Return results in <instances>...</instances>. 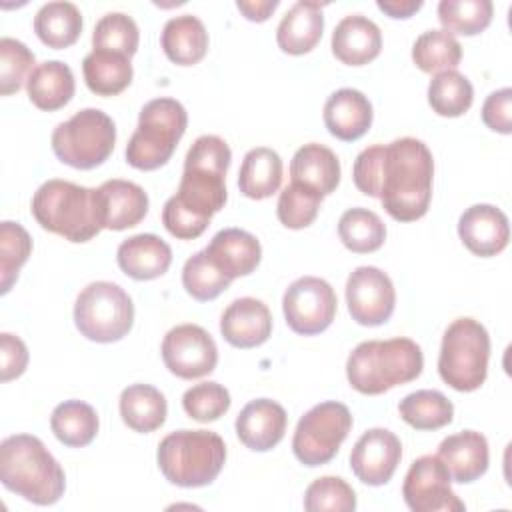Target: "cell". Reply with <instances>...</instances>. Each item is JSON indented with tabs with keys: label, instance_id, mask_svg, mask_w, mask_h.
Returning <instances> with one entry per match:
<instances>
[{
	"label": "cell",
	"instance_id": "1",
	"mask_svg": "<svg viewBox=\"0 0 512 512\" xmlns=\"http://www.w3.org/2000/svg\"><path fill=\"white\" fill-rule=\"evenodd\" d=\"M432 176V152L412 136L364 148L352 168L356 188L378 198L382 208L398 222H412L428 212Z\"/></svg>",
	"mask_w": 512,
	"mask_h": 512
},
{
	"label": "cell",
	"instance_id": "2",
	"mask_svg": "<svg viewBox=\"0 0 512 512\" xmlns=\"http://www.w3.org/2000/svg\"><path fill=\"white\" fill-rule=\"evenodd\" d=\"M230 160V146L214 134L198 136L188 148L178 190L162 208V224L174 238L202 236L212 216L224 208Z\"/></svg>",
	"mask_w": 512,
	"mask_h": 512
},
{
	"label": "cell",
	"instance_id": "3",
	"mask_svg": "<svg viewBox=\"0 0 512 512\" xmlns=\"http://www.w3.org/2000/svg\"><path fill=\"white\" fill-rule=\"evenodd\" d=\"M0 480L38 506L56 504L66 488L62 466L32 434H12L0 442Z\"/></svg>",
	"mask_w": 512,
	"mask_h": 512
},
{
	"label": "cell",
	"instance_id": "4",
	"mask_svg": "<svg viewBox=\"0 0 512 512\" xmlns=\"http://www.w3.org/2000/svg\"><path fill=\"white\" fill-rule=\"evenodd\" d=\"M30 210L44 230L70 242H88L104 230L98 188L52 178L34 192Z\"/></svg>",
	"mask_w": 512,
	"mask_h": 512
},
{
	"label": "cell",
	"instance_id": "5",
	"mask_svg": "<svg viewBox=\"0 0 512 512\" xmlns=\"http://www.w3.org/2000/svg\"><path fill=\"white\" fill-rule=\"evenodd\" d=\"M424 368L422 348L410 338L360 342L346 360V376L360 394L376 396L412 382Z\"/></svg>",
	"mask_w": 512,
	"mask_h": 512
},
{
	"label": "cell",
	"instance_id": "6",
	"mask_svg": "<svg viewBox=\"0 0 512 512\" xmlns=\"http://www.w3.org/2000/svg\"><path fill=\"white\" fill-rule=\"evenodd\" d=\"M158 468L170 484L208 486L226 462L224 440L210 430H176L164 436L156 452Z\"/></svg>",
	"mask_w": 512,
	"mask_h": 512
},
{
	"label": "cell",
	"instance_id": "7",
	"mask_svg": "<svg viewBox=\"0 0 512 512\" xmlns=\"http://www.w3.org/2000/svg\"><path fill=\"white\" fill-rule=\"evenodd\" d=\"M188 126L186 108L174 98H154L146 102L138 116V126L126 144V162L138 170L164 166Z\"/></svg>",
	"mask_w": 512,
	"mask_h": 512
},
{
	"label": "cell",
	"instance_id": "8",
	"mask_svg": "<svg viewBox=\"0 0 512 512\" xmlns=\"http://www.w3.org/2000/svg\"><path fill=\"white\" fill-rule=\"evenodd\" d=\"M490 336L474 318H456L442 336L438 374L458 392L478 390L488 374Z\"/></svg>",
	"mask_w": 512,
	"mask_h": 512
},
{
	"label": "cell",
	"instance_id": "9",
	"mask_svg": "<svg viewBox=\"0 0 512 512\" xmlns=\"http://www.w3.org/2000/svg\"><path fill=\"white\" fill-rule=\"evenodd\" d=\"M52 150L56 158L76 170L100 166L114 150L116 126L112 118L98 108H84L52 132Z\"/></svg>",
	"mask_w": 512,
	"mask_h": 512
},
{
	"label": "cell",
	"instance_id": "10",
	"mask_svg": "<svg viewBox=\"0 0 512 512\" xmlns=\"http://www.w3.org/2000/svg\"><path fill=\"white\" fill-rule=\"evenodd\" d=\"M74 324L92 342L110 344L122 340L134 324L132 298L114 282H90L76 298Z\"/></svg>",
	"mask_w": 512,
	"mask_h": 512
},
{
	"label": "cell",
	"instance_id": "11",
	"mask_svg": "<svg viewBox=\"0 0 512 512\" xmlns=\"http://www.w3.org/2000/svg\"><path fill=\"white\" fill-rule=\"evenodd\" d=\"M352 428V414L342 402H320L312 406L296 424L292 452L304 466L330 462Z\"/></svg>",
	"mask_w": 512,
	"mask_h": 512
},
{
	"label": "cell",
	"instance_id": "12",
	"mask_svg": "<svg viewBox=\"0 0 512 512\" xmlns=\"http://www.w3.org/2000/svg\"><path fill=\"white\" fill-rule=\"evenodd\" d=\"M336 292L318 276H302L294 280L282 298L286 324L292 332L314 336L324 332L336 316Z\"/></svg>",
	"mask_w": 512,
	"mask_h": 512
},
{
	"label": "cell",
	"instance_id": "13",
	"mask_svg": "<svg viewBox=\"0 0 512 512\" xmlns=\"http://www.w3.org/2000/svg\"><path fill=\"white\" fill-rule=\"evenodd\" d=\"M450 482V472L438 456H420L406 472L404 502L414 512H462L464 502L452 492Z\"/></svg>",
	"mask_w": 512,
	"mask_h": 512
},
{
	"label": "cell",
	"instance_id": "14",
	"mask_svg": "<svg viewBox=\"0 0 512 512\" xmlns=\"http://www.w3.org/2000/svg\"><path fill=\"white\" fill-rule=\"evenodd\" d=\"M162 360L174 376L194 380L216 368L218 348L202 326L180 324L166 332L162 340Z\"/></svg>",
	"mask_w": 512,
	"mask_h": 512
},
{
	"label": "cell",
	"instance_id": "15",
	"mask_svg": "<svg viewBox=\"0 0 512 512\" xmlns=\"http://www.w3.org/2000/svg\"><path fill=\"white\" fill-rule=\"evenodd\" d=\"M346 304L358 324H384L396 306V290L390 276L376 266H358L346 280Z\"/></svg>",
	"mask_w": 512,
	"mask_h": 512
},
{
	"label": "cell",
	"instance_id": "16",
	"mask_svg": "<svg viewBox=\"0 0 512 512\" xmlns=\"http://www.w3.org/2000/svg\"><path fill=\"white\" fill-rule=\"evenodd\" d=\"M400 458V438L386 428H370L356 440L350 452V468L360 482L382 486L394 476Z\"/></svg>",
	"mask_w": 512,
	"mask_h": 512
},
{
	"label": "cell",
	"instance_id": "17",
	"mask_svg": "<svg viewBox=\"0 0 512 512\" xmlns=\"http://www.w3.org/2000/svg\"><path fill=\"white\" fill-rule=\"evenodd\" d=\"M458 236L472 254L482 258L496 256L510 240L508 218L492 204H474L462 212L458 220Z\"/></svg>",
	"mask_w": 512,
	"mask_h": 512
},
{
	"label": "cell",
	"instance_id": "18",
	"mask_svg": "<svg viewBox=\"0 0 512 512\" xmlns=\"http://www.w3.org/2000/svg\"><path fill=\"white\" fill-rule=\"evenodd\" d=\"M220 332L234 348H256L272 334V314L262 300L236 298L222 312Z\"/></svg>",
	"mask_w": 512,
	"mask_h": 512
},
{
	"label": "cell",
	"instance_id": "19",
	"mask_svg": "<svg viewBox=\"0 0 512 512\" xmlns=\"http://www.w3.org/2000/svg\"><path fill=\"white\" fill-rule=\"evenodd\" d=\"M286 424V410L278 402L258 398L248 402L236 416V434L246 448L266 452L284 438Z\"/></svg>",
	"mask_w": 512,
	"mask_h": 512
},
{
	"label": "cell",
	"instance_id": "20",
	"mask_svg": "<svg viewBox=\"0 0 512 512\" xmlns=\"http://www.w3.org/2000/svg\"><path fill=\"white\" fill-rule=\"evenodd\" d=\"M436 456L444 462L454 482L470 484L488 470V440L480 432L462 430L446 436Z\"/></svg>",
	"mask_w": 512,
	"mask_h": 512
},
{
	"label": "cell",
	"instance_id": "21",
	"mask_svg": "<svg viewBox=\"0 0 512 512\" xmlns=\"http://www.w3.org/2000/svg\"><path fill=\"white\" fill-rule=\"evenodd\" d=\"M322 116L332 136L354 142L370 130L374 112L370 100L360 90L340 88L328 96Z\"/></svg>",
	"mask_w": 512,
	"mask_h": 512
},
{
	"label": "cell",
	"instance_id": "22",
	"mask_svg": "<svg viewBox=\"0 0 512 512\" xmlns=\"http://www.w3.org/2000/svg\"><path fill=\"white\" fill-rule=\"evenodd\" d=\"M204 252L230 280L252 274L262 258L260 242L254 234L242 228H224L216 232Z\"/></svg>",
	"mask_w": 512,
	"mask_h": 512
},
{
	"label": "cell",
	"instance_id": "23",
	"mask_svg": "<svg viewBox=\"0 0 512 512\" xmlns=\"http://www.w3.org/2000/svg\"><path fill=\"white\" fill-rule=\"evenodd\" d=\"M380 50V28L362 14L344 16L332 32V54L348 66L368 64L380 54Z\"/></svg>",
	"mask_w": 512,
	"mask_h": 512
},
{
	"label": "cell",
	"instance_id": "24",
	"mask_svg": "<svg viewBox=\"0 0 512 512\" xmlns=\"http://www.w3.org/2000/svg\"><path fill=\"white\" fill-rule=\"evenodd\" d=\"M116 260L126 276L134 280H154L170 268L172 250L156 234H136L118 246Z\"/></svg>",
	"mask_w": 512,
	"mask_h": 512
},
{
	"label": "cell",
	"instance_id": "25",
	"mask_svg": "<svg viewBox=\"0 0 512 512\" xmlns=\"http://www.w3.org/2000/svg\"><path fill=\"white\" fill-rule=\"evenodd\" d=\"M322 6V2L310 0H298L292 4L276 28V42L282 52L300 56L320 42L324 30Z\"/></svg>",
	"mask_w": 512,
	"mask_h": 512
},
{
	"label": "cell",
	"instance_id": "26",
	"mask_svg": "<svg viewBox=\"0 0 512 512\" xmlns=\"http://www.w3.org/2000/svg\"><path fill=\"white\" fill-rule=\"evenodd\" d=\"M290 178L320 196H328L340 184V160L324 144H304L290 160Z\"/></svg>",
	"mask_w": 512,
	"mask_h": 512
},
{
	"label": "cell",
	"instance_id": "27",
	"mask_svg": "<svg viewBox=\"0 0 512 512\" xmlns=\"http://www.w3.org/2000/svg\"><path fill=\"white\" fill-rule=\"evenodd\" d=\"M100 204L104 212V228L126 230L144 220L148 212V194L142 186L112 178L98 186Z\"/></svg>",
	"mask_w": 512,
	"mask_h": 512
},
{
	"label": "cell",
	"instance_id": "28",
	"mask_svg": "<svg viewBox=\"0 0 512 512\" xmlns=\"http://www.w3.org/2000/svg\"><path fill=\"white\" fill-rule=\"evenodd\" d=\"M166 58L178 66L198 64L208 52V32L204 22L192 14L170 18L160 34Z\"/></svg>",
	"mask_w": 512,
	"mask_h": 512
},
{
	"label": "cell",
	"instance_id": "29",
	"mask_svg": "<svg viewBox=\"0 0 512 512\" xmlns=\"http://www.w3.org/2000/svg\"><path fill=\"white\" fill-rule=\"evenodd\" d=\"M74 90V74L70 66L60 60H46L38 64L26 82L30 102L46 112L64 108L72 100Z\"/></svg>",
	"mask_w": 512,
	"mask_h": 512
},
{
	"label": "cell",
	"instance_id": "30",
	"mask_svg": "<svg viewBox=\"0 0 512 512\" xmlns=\"http://www.w3.org/2000/svg\"><path fill=\"white\" fill-rule=\"evenodd\" d=\"M282 184V158L276 150L258 146L246 152L240 172L238 188L246 198H270Z\"/></svg>",
	"mask_w": 512,
	"mask_h": 512
},
{
	"label": "cell",
	"instance_id": "31",
	"mask_svg": "<svg viewBox=\"0 0 512 512\" xmlns=\"http://www.w3.org/2000/svg\"><path fill=\"white\" fill-rule=\"evenodd\" d=\"M164 394L150 384H132L120 394V416L134 432L148 434L166 422Z\"/></svg>",
	"mask_w": 512,
	"mask_h": 512
},
{
	"label": "cell",
	"instance_id": "32",
	"mask_svg": "<svg viewBox=\"0 0 512 512\" xmlns=\"http://www.w3.org/2000/svg\"><path fill=\"white\" fill-rule=\"evenodd\" d=\"M84 82L90 92L96 96H116L126 90L132 82V64L128 56L108 52V50H92L82 60Z\"/></svg>",
	"mask_w": 512,
	"mask_h": 512
},
{
	"label": "cell",
	"instance_id": "33",
	"mask_svg": "<svg viewBox=\"0 0 512 512\" xmlns=\"http://www.w3.org/2000/svg\"><path fill=\"white\" fill-rule=\"evenodd\" d=\"M34 32L48 48H68L82 34V14L72 2H48L34 16Z\"/></svg>",
	"mask_w": 512,
	"mask_h": 512
},
{
	"label": "cell",
	"instance_id": "34",
	"mask_svg": "<svg viewBox=\"0 0 512 512\" xmlns=\"http://www.w3.org/2000/svg\"><path fill=\"white\" fill-rule=\"evenodd\" d=\"M98 414L82 400H66L52 410L50 428L68 448L88 446L98 434Z\"/></svg>",
	"mask_w": 512,
	"mask_h": 512
},
{
	"label": "cell",
	"instance_id": "35",
	"mask_svg": "<svg viewBox=\"0 0 512 512\" xmlns=\"http://www.w3.org/2000/svg\"><path fill=\"white\" fill-rule=\"evenodd\" d=\"M412 60L426 74L456 70L462 60V46L446 30H426L412 44Z\"/></svg>",
	"mask_w": 512,
	"mask_h": 512
},
{
	"label": "cell",
	"instance_id": "36",
	"mask_svg": "<svg viewBox=\"0 0 512 512\" xmlns=\"http://www.w3.org/2000/svg\"><path fill=\"white\" fill-rule=\"evenodd\" d=\"M398 412L416 430H438L452 422L454 406L438 390H416L400 400Z\"/></svg>",
	"mask_w": 512,
	"mask_h": 512
},
{
	"label": "cell",
	"instance_id": "37",
	"mask_svg": "<svg viewBox=\"0 0 512 512\" xmlns=\"http://www.w3.org/2000/svg\"><path fill=\"white\" fill-rule=\"evenodd\" d=\"M342 244L356 254L376 252L386 240V226L380 216L368 208H350L338 220Z\"/></svg>",
	"mask_w": 512,
	"mask_h": 512
},
{
	"label": "cell",
	"instance_id": "38",
	"mask_svg": "<svg viewBox=\"0 0 512 512\" xmlns=\"http://www.w3.org/2000/svg\"><path fill=\"white\" fill-rule=\"evenodd\" d=\"M474 100V88L470 80L458 70H446L434 74L428 84V104L438 116L456 118L470 110Z\"/></svg>",
	"mask_w": 512,
	"mask_h": 512
},
{
	"label": "cell",
	"instance_id": "39",
	"mask_svg": "<svg viewBox=\"0 0 512 512\" xmlns=\"http://www.w3.org/2000/svg\"><path fill=\"white\" fill-rule=\"evenodd\" d=\"M494 6L490 0H442L438 4V20L446 32L474 36L492 22Z\"/></svg>",
	"mask_w": 512,
	"mask_h": 512
},
{
	"label": "cell",
	"instance_id": "40",
	"mask_svg": "<svg viewBox=\"0 0 512 512\" xmlns=\"http://www.w3.org/2000/svg\"><path fill=\"white\" fill-rule=\"evenodd\" d=\"M140 32L136 22L124 12L104 14L92 32V50H108L132 58L138 50Z\"/></svg>",
	"mask_w": 512,
	"mask_h": 512
},
{
	"label": "cell",
	"instance_id": "41",
	"mask_svg": "<svg viewBox=\"0 0 512 512\" xmlns=\"http://www.w3.org/2000/svg\"><path fill=\"white\" fill-rule=\"evenodd\" d=\"M32 252V238L18 222L0 224V292L8 294Z\"/></svg>",
	"mask_w": 512,
	"mask_h": 512
},
{
	"label": "cell",
	"instance_id": "42",
	"mask_svg": "<svg viewBox=\"0 0 512 512\" xmlns=\"http://www.w3.org/2000/svg\"><path fill=\"white\" fill-rule=\"evenodd\" d=\"M230 278L208 258L204 250L192 254L182 268V284L186 292L200 302L218 298L228 286Z\"/></svg>",
	"mask_w": 512,
	"mask_h": 512
},
{
	"label": "cell",
	"instance_id": "43",
	"mask_svg": "<svg viewBox=\"0 0 512 512\" xmlns=\"http://www.w3.org/2000/svg\"><path fill=\"white\" fill-rule=\"evenodd\" d=\"M322 198L324 196H320L318 192L298 182H290L278 196L276 216L286 228H292V230L306 228L316 220Z\"/></svg>",
	"mask_w": 512,
	"mask_h": 512
},
{
	"label": "cell",
	"instance_id": "44",
	"mask_svg": "<svg viewBox=\"0 0 512 512\" xmlns=\"http://www.w3.org/2000/svg\"><path fill=\"white\" fill-rule=\"evenodd\" d=\"M304 508L308 512H352L356 508V492L344 478L322 476L306 488Z\"/></svg>",
	"mask_w": 512,
	"mask_h": 512
},
{
	"label": "cell",
	"instance_id": "45",
	"mask_svg": "<svg viewBox=\"0 0 512 512\" xmlns=\"http://www.w3.org/2000/svg\"><path fill=\"white\" fill-rule=\"evenodd\" d=\"M34 52L20 40L4 36L0 40V94L10 96L28 82L34 70Z\"/></svg>",
	"mask_w": 512,
	"mask_h": 512
},
{
	"label": "cell",
	"instance_id": "46",
	"mask_svg": "<svg viewBox=\"0 0 512 512\" xmlns=\"http://www.w3.org/2000/svg\"><path fill=\"white\" fill-rule=\"evenodd\" d=\"M230 392L218 382H200L182 396L184 412L196 422H214L230 408Z\"/></svg>",
	"mask_w": 512,
	"mask_h": 512
},
{
	"label": "cell",
	"instance_id": "47",
	"mask_svg": "<svg viewBox=\"0 0 512 512\" xmlns=\"http://www.w3.org/2000/svg\"><path fill=\"white\" fill-rule=\"evenodd\" d=\"M482 122L494 132H512V88H500L484 100Z\"/></svg>",
	"mask_w": 512,
	"mask_h": 512
},
{
	"label": "cell",
	"instance_id": "48",
	"mask_svg": "<svg viewBox=\"0 0 512 512\" xmlns=\"http://www.w3.org/2000/svg\"><path fill=\"white\" fill-rule=\"evenodd\" d=\"M0 362H2V368H0L2 382L22 376L28 366L26 344L18 336H14L10 332H2L0 334Z\"/></svg>",
	"mask_w": 512,
	"mask_h": 512
},
{
	"label": "cell",
	"instance_id": "49",
	"mask_svg": "<svg viewBox=\"0 0 512 512\" xmlns=\"http://www.w3.org/2000/svg\"><path fill=\"white\" fill-rule=\"evenodd\" d=\"M236 8L250 22H264L278 8V0H238Z\"/></svg>",
	"mask_w": 512,
	"mask_h": 512
},
{
	"label": "cell",
	"instance_id": "50",
	"mask_svg": "<svg viewBox=\"0 0 512 512\" xmlns=\"http://www.w3.org/2000/svg\"><path fill=\"white\" fill-rule=\"evenodd\" d=\"M376 6L390 18H410L422 8L420 0H378Z\"/></svg>",
	"mask_w": 512,
	"mask_h": 512
}]
</instances>
